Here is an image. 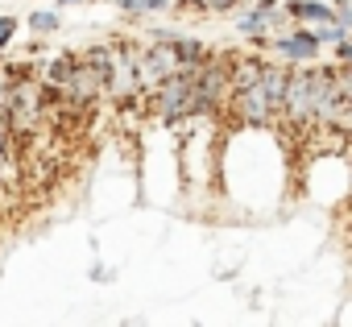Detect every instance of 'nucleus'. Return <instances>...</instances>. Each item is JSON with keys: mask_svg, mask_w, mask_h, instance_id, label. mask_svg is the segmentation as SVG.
<instances>
[{"mask_svg": "<svg viewBox=\"0 0 352 327\" xmlns=\"http://www.w3.org/2000/svg\"><path fill=\"white\" fill-rule=\"evenodd\" d=\"M336 128H340L344 137H352V112H348V116H340V124H336Z\"/></svg>", "mask_w": 352, "mask_h": 327, "instance_id": "obj_19", "label": "nucleus"}, {"mask_svg": "<svg viewBox=\"0 0 352 327\" xmlns=\"http://www.w3.org/2000/svg\"><path fill=\"white\" fill-rule=\"evenodd\" d=\"M270 50L278 54V63H282V67H290V71H294V67H315L323 46L315 42V34H311V30L294 25V30H286V34H282Z\"/></svg>", "mask_w": 352, "mask_h": 327, "instance_id": "obj_9", "label": "nucleus"}, {"mask_svg": "<svg viewBox=\"0 0 352 327\" xmlns=\"http://www.w3.org/2000/svg\"><path fill=\"white\" fill-rule=\"evenodd\" d=\"M348 42H352V34H348Z\"/></svg>", "mask_w": 352, "mask_h": 327, "instance_id": "obj_21", "label": "nucleus"}, {"mask_svg": "<svg viewBox=\"0 0 352 327\" xmlns=\"http://www.w3.org/2000/svg\"><path fill=\"white\" fill-rule=\"evenodd\" d=\"M183 58L174 50V42H141L137 46V83H141V95L149 100L162 83H170L174 75H183Z\"/></svg>", "mask_w": 352, "mask_h": 327, "instance_id": "obj_6", "label": "nucleus"}, {"mask_svg": "<svg viewBox=\"0 0 352 327\" xmlns=\"http://www.w3.org/2000/svg\"><path fill=\"white\" fill-rule=\"evenodd\" d=\"M331 75H336V100H340V116L352 112V67H336L331 63ZM340 124V120H336Z\"/></svg>", "mask_w": 352, "mask_h": 327, "instance_id": "obj_12", "label": "nucleus"}, {"mask_svg": "<svg viewBox=\"0 0 352 327\" xmlns=\"http://www.w3.org/2000/svg\"><path fill=\"white\" fill-rule=\"evenodd\" d=\"M204 9H208V13H232V17H236V13L245 9V0H204Z\"/></svg>", "mask_w": 352, "mask_h": 327, "instance_id": "obj_15", "label": "nucleus"}, {"mask_svg": "<svg viewBox=\"0 0 352 327\" xmlns=\"http://www.w3.org/2000/svg\"><path fill=\"white\" fill-rule=\"evenodd\" d=\"M286 87H290V67H282L278 58H265L261 79L232 91L224 116L236 128H278L286 112Z\"/></svg>", "mask_w": 352, "mask_h": 327, "instance_id": "obj_2", "label": "nucleus"}, {"mask_svg": "<svg viewBox=\"0 0 352 327\" xmlns=\"http://www.w3.org/2000/svg\"><path fill=\"white\" fill-rule=\"evenodd\" d=\"M336 120H340V100H336L331 63L294 67L290 87H286L282 124H290L294 133H311V128H336Z\"/></svg>", "mask_w": 352, "mask_h": 327, "instance_id": "obj_1", "label": "nucleus"}, {"mask_svg": "<svg viewBox=\"0 0 352 327\" xmlns=\"http://www.w3.org/2000/svg\"><path fill=\"white\" fill-rule=\"evenodd\" d=\"M170 5H174V0H116V9L129 13V17H137V13H162Z\"/></svg>", "mask_w": 352, "mask_h": 327, "instance_id": "obj_13", "label": "nucleus"}, {"mask_svg": "<svg viewBox=\"0 0 352 327\" xmlns=\"http://www.w3.org/2000/svg\"><path fill=\"white\" fill-rule=\"evenodd\" d=\"M75 5H83V0H54V9H75Z\"/></svg>", "mask_w": 352, "mask_h": 327, "instance_id": "obj_20", "label": "nucleus"}, {"mask_svg": "<svg viewBox=\"0 0 352 327\" xmlns=\"http://www.w3.org/2000/svg\"><path fill=\"white\" fill-rule=\"evenodd\" d=\"M149 116L166 128H179L187 120H199V95H195V71L174 75L170 83H162L149 100Z\"/></svg>", "mask_w": 352, "mask_h": 327, "instance_id": "obj_4", "label": "nucleus"}, {"mask_svg": "<svg viewBox=\"0 0 352 327\" xmlns=\"http://www.w3.org/2000/svg\"><path fill=\"white\" fill-rule=\"evenodd\" d=\"M17 30H21V21L17 17H9V13H0V50H5L13 38H17Z\"/></svg>", "mask_w": 352, "mask_h": 327, "instance_id": "obj_14", "label": "nucleus"}, {"mask_svg": "<svg viewBox=\"0 0 352 327\" xmlns=\"http://www.w3.org/2000/svg\"><path fill=\"white\" fill-rule=\"evenodd\" d=\"M25 25H30L38 38H50V34H58V30H63V13H58V9H34Z\"/></svg>", "mask_w": 352, "mask_h": 327, "instance_id": "obj_11", "label": "nucleus"}, {"mask_svg": "<svg viewBox=\"0 0 352 327\" xmlns=\"http://www.w3.org/2000/svg\"><path fill=\"white\" fill-rule=\"evenodd\" d=\"M331 9H336V25H344L352 34V0H336Z\"/></svg>", "mask_w": 352, "mask_h": 327, "instance_id": "obj_16", "label": "nucleus"}, {"mask_svg": "<svg viewBox=\"0 0 352 327\" xmlns=\"http://www.w3.org/2000/svg\"><path fill=\"white\" fill-rule=\"evenodd\" d=\"M50 91L42 87V79L25 75L13 67V83H9V100H5V116H0V124L9 128V137H34L46 120H50Z\"/></svg>", "mask_w": 352, "mask_h": 327, "instance_id": "obj_3", "label": "nucleus"}, {"mask_svg": "<svg viewBox=\"0 0 352 327\" xmlns=\"http://www.w3.org/2000/svg\"><path fill=\"white\" fill-rule=\"evenodd\" d=\"M112 46V63H108V100L116 104V108H133L137 100H145L141 95V83H137V46L133 42H108Z\"/></svg>", "mask_w": 352, "mask_h": 327, "instance_id": "obj_7", "label": "nucleus"}, {"mask_svg": "<svg viewBox=\"0 0 352 327\" xmlns=\"http://www.w3.org/2000/svg\"><path fill=\"white\" fill-rule=\"evenodd\" d=\"M282 9H286L290 25H302V30L336 25V9L327 5V0H282Z\"/></svg>", "mask_w": 352, "mask_h": 327, "instance_id": "obj_10", "label": "nucleus"}, {"mask_svg": "<svg viewBox=\"0 0 352 327\" xmlns=\"http://www.w3.org/2000/svg\"><path fill=\"white\" fill-rule=\"evenodd\" d=\"M195 95H199V120L220 116L232 100V54L212 50L204 67H195Z\"/></svg>", "mask_w": 352, "mask_h": 327, "instance_id": "obj_5", "label": "nucleus"}, {"mask_svg": "<svg viewBox=\"0 0 352 327\" xmlns=\"http://www.w3.org/2000/svg\"><path fill=\"white\" fill-rule=\"evenodd\" d=\"M331 327H352V302H344L340 306V315H336V323Z\"/></svg>", "mask_w": 352, "mask_h": 327, "instance_id": "obj_18", "label": "nucleus"}, {"mask_svg": "<svg viewBox=\"0 0 352 327\" xmlns=\"http://www.w3.org/2000/svg\"><path fill=\"white\" fill-rule=\"evenodd\" d=\"M232 25H236V34H241L245 42H253L257 50H270L286 30H294L290 17H286V9H261V5H245V9L232 17Z\"/></svg>", "mask_w": 352, "mask_h": 327, "instance_id": "obj_8", "label": "nucleus"}, {"mask_svg": "<svg viewBox=\"0 0 352 327\" xmlns=\"http://www.w3.org/2000/svg\"><path fill=\"white\" fill-rule=\"evenodd\" d=\"M336 67H352V42L336 46Z\"/></svg>", "mask_w": 352, "mask_h": 327, "instance_id": "obj_17", "label": "nucleus"}]
</instances>
